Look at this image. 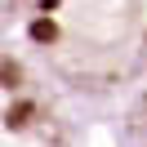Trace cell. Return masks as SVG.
Segmentation results:
<instances>
[{"mask_svg":"<svg viewBox=\"0 0 147 147\" xmlns=\"http://www.w3.org/2000/svg\"><path fill=\"white\" fill-rule=\"evenodd\" d=\"M107 120H111V147H147V80Z\"/></svg>","mask_w":147,"mask_h":147,"instance_id":"obj_3","label":"cell"},{"mask_svg":"<svg viewBox=\"0 0 147 147\" xmlns=\"http://www.w3.org/2000/svg\"><path fill=\"white\" fill-rule=\"evenodd\" d=\"M9 40L76 116H111L147 80V0H27Z\"/></svg>","mask_w":147,"mask_h":147,"instance_id":"obj_1","label":"cell"},{"mask_svg":"<svg viewBox=\"0 0 147 147\" xmlns=\"http://www.w3.org/2000/svg\"><path fill=\"white\" fill-rule=\"evenodd\" d=\"M0 147H85V116L40 80L9 36H0Z\"/></svg>","mask_w":147,"mask_h":147,"instance_id":"obj_2","label":"cell"}]
</instances>
